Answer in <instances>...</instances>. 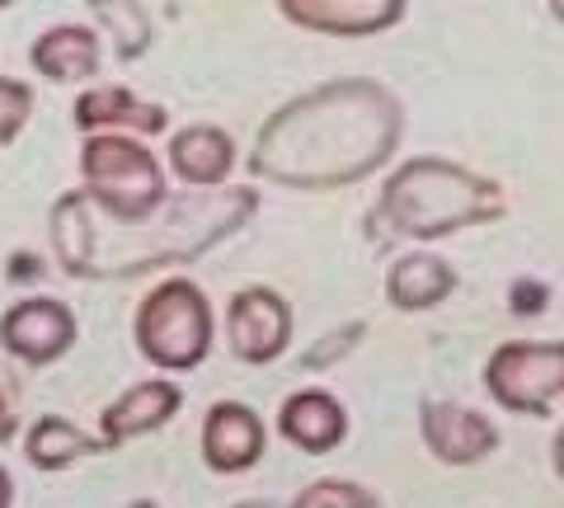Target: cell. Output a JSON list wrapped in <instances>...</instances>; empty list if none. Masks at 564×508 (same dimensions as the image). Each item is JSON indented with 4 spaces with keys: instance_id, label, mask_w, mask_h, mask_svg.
Returning a JSON list of instances; mask_svg holds the SVG:
<instances>
[{
    "instance_id": "cell-20",
    "label": "cell",
    "mask_w": 564,
    "mask_h": 508,
    "mask_svg": "<svg viewBox=\"0 0 564 508\" xmlns=\"http://www.w3.org/2000/svg\"><path fill=\"white\" fill-rule=\"evenodd\" d=\"M362 344H367V321L329 325V329H321V335H315V339L302 348V358H296V367H302V372H334V367L348 363Z\"/></svg>"
},
{
    "instance_id": "cell-3",
    "label": "cell",
    "mask_w": 564,
    "mask_h": 508,
    "mask_svg": "<svg viewBox=\"0 0 564 508\" xmlns=\"http://www.w3.org/2000/svg\"><path fill=\"white\" fill-rule=\"evenodd\" d=\"M503 213L508 194L499 180L456 165L447 155H414L381 180V194L372 203V240L429 245L456 231H475V226H494L503 221Z\"/></svg>"
},
{
    "instance_id": "cell-4",
    "label": "cell",
    "mask_w": 564,
    "mask_h": 508,
    "mask_svg": "<svg viewBox=\"0 0 564 508\" xmlns=\"http://www.w3.org/2000/svg\"><path fill=\"white\" fill-rule=\"evenodd\" d=\"M80 194L104 221L141 226L170 203V180L141 137L90 132L80 142Z\"/></svg>"
},
{
    "instance_id": "cell-19",
    "label": "cell",
    "mask_w": 564,
    "mask_h": 508,
    "mask_svg": "<svg viewBox=\"0 0 564 508\" xmlns=\"http://www.w3.org/2000/svg\"><path fill=\"white\" fill-rule=\"evenodd\" d=\"M90 14L99 20V29L109 33V43L122 62H141L155 43V24L141 0H85Z\"/></svg>"
},
{
    "instance_id": "cell-6",
    "label": "cell",
    "mask_w": 564,
    "mask_h": 508,
    "mask_svg": "<svg viewBox=\"0 0 564 508\" xmlns=\"http://www.w3.org/2000/svg\"><path fill=\"white\" fill-rule=\"evenodd\" d=\"M480 387L508 414L551 419L564 396V339H503L485 358Z\"/></svg>"
},
{
    "instance_id": "cell-14",
    "label": "cell",
    "mask_w": 564,
    "mask_h": 508,
    "mask_svg": "<svg viewBox=\"0 0 564 508\" xmlns=\"http://www.w3.org/2000/svg\"><path fill=\"white\" fill-rule=\"evenodd\" d=\"M278 433L306 457H329L348 443V406L325 387L292 391L278 406Z\"/></svg>"
},
{
    "instance_id": "cell-2",
    "label": "cell",
    "mask_w": 564,
    "mask_h": 508,
    "mask_svg": "<svg viewBox=\"0 0 564 508\" xmlns=\"http://www.w3.org/2000/svg\"><path fill=\"white\" fill-rule=\"evenodd\" d=\"M259 213V184H221V188H184L170 198L161 213L141 226H113L104 236L95 207L85 203L80 188H70L52 203L47 236L52 255H57L62 273L80 278V283H122V278H141L151 269L193 264L221 240L250 226Z\"/></svg>"
},
{
    "instance_id": "cell-27",
    "label": "cell",
    "mask_w": 564,
    "mask_h": 508,
    "mask_svg": "<svg viewBox=\"0 0 564 508\" xmlns=\"http://www.w3.org/2000/svg\"><path fill=\"white\" fill-rule=\"evenodd\" d=\"M128 508H161V504H155V499H132Z\"/></svg>"
},
{
    "instance_id": "cell-13",
    "label": "cell",
    "mask_w": 564,
    "mask_h": 508,
    "mask_svg": "<svg viewBox=\"0 0 564 508\" xmlns=\"http://www.w3.org/2000/svg\"><path fill=\"white\" fill-rule=\"evenodd\" d=\"M70 122H76L80 137L90 132H128V137H161L170 128V109L161 99H147L128 90V85H90L80 90L76 104H70Z\"/></svg>"
},
{
    "instance_id": "cell-17",
    "label": "cell",
    "mask_w": 564,
    "mask_h": 508,
    "mask_svg": "<svg viewBox=\"0 0 564 508\" xmlns=\"http://www.w3.org/2000/svg\"><path fill=\"white\" fill-rule=\"evenodd\" d=\"M456 288H462V273H456L443 255H429V250L395 255L391 269H386V278H381L386 302H391L395 311H404V315L437 311Z\"/></svg>"
},
{
    "instance_id": "cell-5",
    "label": "cell",
    "mask_w": 564,
    "mask_h": 508,
    "mask_svg": "<svg viewBox=\"0 0 564 508\" xmlns=\"http://www.w3.org/2000/svg\"><path fill=\"white\" fill-rule=\"evenodd\" d=\"M132 344L161 377H184L203 367L217 344V311L193 278H165L137 302Z\"/></svg>"
},
{
    "instance_id": "cell-1",
    "label": "cell",
    "mask_w": 564,
    "mask_h": 508,
    "mask_svg": "<svg viewBox=\"0 0 564 508\" xmlns=\"http://www.w3.org/2000/svg\"><path fill=\"white\" fill-rule=\"evenodd\" d=\"M404 142V104L372 76H334L259 122L250 170L254 184L292 194H334L372 180Z\"/></svg>"
},
{
    "instance_id": "cell-24",
    "label": "cell",
    "mask_w": 564,
    "mask_h": 508,
    "mask_svg": "<svg viewBox=\"0 0 564 508\" xmlns=\"http://www.w3.org/2000/svg\"><path fill=\"white\" fill-rule=\"evenodd\" d=\"M551 466H555V476L564 480V424H560V433H555V443H551Z\"/></svg>"
},
{
    "instance_id": "cell-28",
    "label": "cell",
    "mask_w": 564,
    "mask_h": 508,
    "mask_svg": "<svg viewBox=\"0 0 564 508\" xmlns=\"http://www.w3.org/2000/svg\"><path fill=\"white\" fill-rule=\"evenodd\" d=\"M10 6H14V0H0V10H10Z\"/></svg>"
},
{
    "instance_id": "cell-26",
    "label": "cell",
    "mask_w": 564,
    "mask_h": 508,
    "mask_svg": "<svg viewBox=\"0 0 564 508\" xmlns=\"http://www.w3.org/2000/svg\"><path fill=\"white\" fill-rule=\"evenodd\" d=\"M545 6H551V14H555V24L564 29V0H545Z\"/></svg>"
},
{
    "instance_id": "cell-25",
    "label": "cell",
    "mask_w": 564,
    "mask_h": 508,
    "mask_svg": "<svg viewBox=\"0 0 564 508\" xmlns=\"http://www.w3.org/2000/svg\"><path fill=\"white\" fill-rule=\"evenodd\" d=\"M14 504V480H10V471L0 466V508H10Z\"/></svg>"
},
{
    "instance_id": "cell-9",
    "label": "cell",
    "mask_w": 564,
    "mask_h": 508,
    "mask_svg": "<svg viewBox=\"0 0 564 508\" xmlns=\"http://www.w3.org/2000/svg\"><path fill=\"white\" fill-rule=\"evenodd\" d=\"M419 437L433 462L443 466H480L499 452V424L462 400H419Z\"/></svg>"
},
{
    "instance_id": "cell-16",
    "label": "cell",
    "mask_w": 564,
    "mask_h": 508,
    "mask_svg": "<svg viewBox=\"0 0 564 508\" xmlns=\"http://www.w3.org/2000/svg\"><path fill=\"white\" fill-rule=\"evenodd\" d=\"M165 161L184 188H221L231 184L236 170V137L217 128V122H188V128L170 137Z\"/></svg>"
},
{
    "instance_id": "cell-10",
    "label": "cell",
    "mask_w": 564,
    "mask_h": 508,
    "mask_svg": "<svg viewBox=\"0 0 564 508\" xmlns=\"http://www.w3.org/2000/svg\"><path fill=\"white\" fill-rule=\"evenodd\" d=\"M198 452H203V466L212 476H245L263 462L269 452V424L254 406L245 400H217L207 406L203 414V429H198Z\"/></svg>"
},
{
    "instance_id": "cell-22",
    "label": "cell",
    "mask_w": 564,
    "mask_h": 508,
    "mask_svg": "<svg viewBox=\"0 0 564 508\" xmlns=\"http://www.w3.org/2000/svg\"><path fill=\"white\" fill-rule=\"evenodd\" d=\"M33 109H39L33 85L20 76H0V151H10L24 137V128L33 122Z\"/></svg>"
},
{
    "instance_id": "cell-21",
    "label": "cell",
    "mask_w": 564,
    "mask_h": 508,
    "mask_svg": "<svg viewBox=\"0 0 564 508\" xmlns=\"http://www.w3.org/2000/svg\"><path fill=\"white\" fill-rule=\"evenodd\" d=\"M288 508H386V504L377 499V489H367L358 480L321 476V480H311V485L296 489Z\"/></svg>"
},
{
    "instance_id": "cell-7",
    "label": "cell",
    "mask_w": 564,
    "mask_h": 508,
    "mask_svg": "<svg viewBox=\"0 0 564 508\" xmlns=\"http://www.w3.org/2000/svg\"><path fill=\"white\" fill-rule=\"evenodd\" d=\"M296 335L292 302L269 283H250L226 302V354L245 367H269L288 358Z\"/></svg>"
},
{
    "instance_id": "cell-12",
    "label": "cell",
    "mask_w": 564,
    "mask_h": 508,
    "mask_svg": "<svg viewBox=\"0 0 564 508\" xmlns=\"http://www.w3.org/2000/svg\"><path fill=\"white\" fill-rule=\"evenodd\" d=\"M184 410V387L174 377H147V381H132L122 396H113L109 406H104L99 414V437H104V447L118 452V447H128L137 443V437H147V433H161L174 414Z\"/></svg>"
},
{
    "instance_id": "cell-18",
    "label": "cell",
    "mask_w": 564,
    "mask_h": 508,
    "mask_svg": "<svg viewBox=\"0 0 564 508\" xmlns=\"http://www.w3.org/2000/svg\"><path fill=\"white\" fill-rule=\"evenodd\" d=\"M99 452H109L104 437H90L66 414H39L24 433V462L33 471H70L85 457H99Z\"/></svg>"
},
{
    "instance_id": "cell-15",
    "label": "cell",
    "mask_w": 564,
    "mask_h": 508,
    "mask_svg": "<svg viewBox=\"0 0 564 508\" xmlns=\"http://www.w3.org/2000/svg\"><path fill=\"white\" fill-rule=\"evenodd\" d=\"M29 66L52 85H90L104 72V39L85 24H47L29 43Z\"/></svg>"
},
{
    "instance_id": "cell-23",
    "label": "cell",
    "mask_w": 564,
    "mask_h": 508,
    "mask_svg": "<svg viewBox=\"0 0 564 508\" xmlns=\"http://www.w3.org/2000/svg\"><path fill=\"white\" fill-rule=\"evenodd\" d=\"M508 306H513V315H541L545 306H551V288H545L541 278H513Z\"/></svg>"
},
{
    "instance_id": "cell-8",
    "label": "cell",
    "mask_w": 564,
    "mask_h": 508,
    "mask_svg": "<svg viewBox=\"0 0 564 508\" xmlns=\"http://www.w3.org/2000/svg\"><path fill=\"white\" fill-rule=\"evenodd\" d=\"M80 339V321L62 296H20L0 315V348L24 367L62 363Z\"/></svg>"
},
{
    "instance_id": "cell-11",
    "label": "cell",
    "mask_w": 564,
    "mask_h": 508,
    "mask_svg": "<svg viewBox=\"0 0 564 508\" xmlns=\"http://www.w3.org/2000/svg\"><path fill=\"white\" fill-rule=\"evenodd\" d=\"M273 6L292 29L321 39H377L410 14V0H273Z\"/></svg>"
}]
</instances>
